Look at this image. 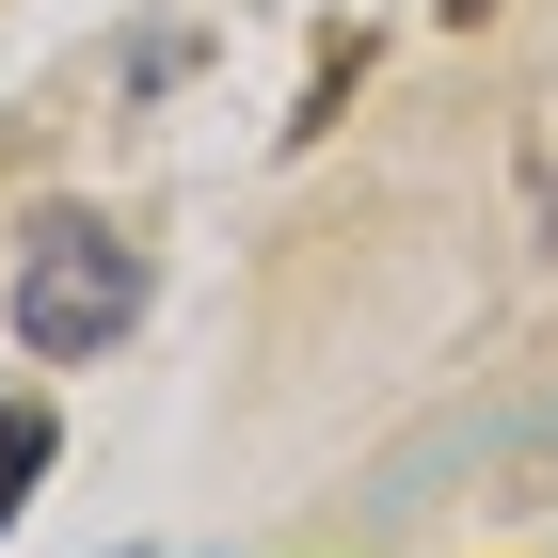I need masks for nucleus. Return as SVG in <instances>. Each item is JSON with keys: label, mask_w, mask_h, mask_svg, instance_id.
<instances>
[{"label": "nucleus", "mask_w": 558, "mask_h": 558, "mask_svg": "<svg viewBox=\"0 0 558 558\" xmlns=\"http://www.w3.org/2000/svg\"><path fill=\"white\" fill-rule=\"evenodd\" d=\"M129 319H144V256H129L96 208H48V223H33V256H16V336L64 351V367H96Z\"/></svg>", "instance_id": "f257e3e1"}, {"label": "nucleus", "mask_w": 558, "mask_h": 558, "mask_svg": "<svg viewBox=\"0 0 558 558\" xmlns=\"http://www.w3.org/2000/svg\"><path fill=\"white\" fill-rule=\"evenodd\" d=\"M33 478H48V415H33V399H0V526L33 511Z\"/></svg>", "instance_id": "f03ea898"}]
</instances>
